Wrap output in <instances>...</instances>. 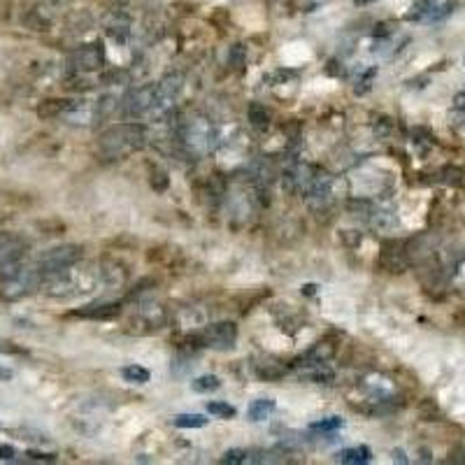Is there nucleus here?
Returning a JSON list of instances; mask_svg holds the SVG:
<instances>
[{"mask_svg":"<svg viewBox=\"0 0 465 465\" xmlns=\"http://www.w3.org/2000/svg\"><path fill=\"white\" fill-rule=\"evenodd\" d=\"M100 151L107 158H126L145 147V128L140 124H119L100 135Z\"/></svg>","mask_w":465,"mask_h":465,"instance_id":"f257e3e1","label":"nucleus"},{"mask_svg":"<svg viewBox=\"0 0 465 465\" xmlns=\"http://www.w3.org/2000/svg\"><path fill=\"white\" fill-rule=\"evenodd\" d=\"M82 258V249L77 244H63V247H54L49 249L45 256L40 258V270L45 275H56L63 273L70 266H75Z\"/></svg>","mask_w":465,"mask_h":465,"instance_id":"f03ea898","label":"nucleus"},{"mask_svg":"<svg viewBox=\"0 0 465 465\" xmlns=\"http://www.w3.org/2000/svg\"><path fill=\"white\" fill-rule=\"evenodd\" d=\"M193 340L198 342V346H212V349H231L238 340V326L233 321H219L205 328L200 335H196Z\"/></svg>","mask_w":465,"mask_h":465,"instance_id":"7ed1b4c3","label":"nucleus"},{"mask_svg":"<svg viewBox=\"0 0 465 465\" xmlns=\"http://www.w3.org/2000/svg\"><path fill=\"white\" fill-rule=\"evenodd\" d=\"M72 65L77 70H98L100 65L105 61V49L100 42H93V45H84L80 47L77 52H72L70 56Z\"/></svg>","mask_w":465,"mask_h":465,"instance_id":"20e7f679","label":"nucleus"},{"mask_svg":"<svg viewBox=\"0 0 465 465\" xmlns=\"http://www.w3.org/2000/svg\"><path fill=\"white\" fill-rule=\"evenodd\" d=\"M379 266L388 273H403L410 266L407 249L403 242H386L382 247V256H379Z\"/></svg>","mask_w":465,"mask_h":465,"instance_id":"39448f33","label":"nucleus"},{"mask_svg":"<svg viewBox=\"0 0 465 465\" xmlns=\"http://www.w3.org/2000/svg\"><path fill=\"white\" fill-rule=\"evenodd\" d=\"M154 105H156V87H142L126 98L124 112H126V116H140Z\"/></svg>","mask_w":465,"mask_h":465,"instance_id":"423d86ee","label":"nucleus"},{"mask_svg":"<svg viewBox=\"0 0 465 465\" xmlns=\"http://www.w3.org/2000/svg\"><path fill=\"white\" fill-rule=\"evenodd\" d=\"M105 31H107V35L109 38H114V40H119L124 42L126 35H128V31H131V19H128V14H124V12H109L105 16Z\"/></svg>","mask_w":465,"mask_h":465,"instance_id":"0eeeda50","label":"nucleus"},{"mask_svg":"<svg viewBox=\"0 0 465 465\" xmlns=\"http://www.w3.org/2000/svg\"><path fill=\"white\" fill-rule=\"evenodd\" d=\"M121 312V307L116 302H107V305H91L89 310L75 312L77 317H89V319H112Z\"/></svg>","mask_w":465,"mask_h":465,"instance_id":"6e6552de","label":"nucleus"},{"mask_svg":"<svg viewBox=\"0 0 465 465\" xmlns=\"http://www.w3.org/2000/svg\"><path fill=\"white\" fill-rule=\"evenodd\" d=\"M273 412H275V400H273V398H258V400H253V403L249 405V410H247V414H249L251 421H263V419H268Z\"/></svg>","mask_w":465,"mask_h":465,"instance_id":"1a4fd4ad","label":"nucleus"},{"mask_svg":"<svg viewBox=\"0 0 465 465\" xmlns=\"http://www.w3.org/2000/svg\"><path fill=\"white\" fill-rule=\"evenodd\" d=\"M256 372H258L261 379H266V382H277V379L284 377L286 370L279 366V363H275V361H266V363H258Z\"/></svg>","mask_w":465,"mask_h":465,"instance_id":"9d476101","label":"nucleus"},{"mask_svg":"<svg viewBox=\"0 0 465 465\" xmlns=\"http://www.w3.org/2000/svg\"><path fill=\"white\" fill-rule=\"evenodd\" d=\"M337 461L346 463V465H359V463H368L370 461V449L368 447H356V449H344Z\"/></svg>","mask_w":465,"mask_h":465,"instance_id":"9b49d317","label":"nucleus"},{"mask_svg":"<svg viewBox=\"0 0 465 465\" xmlns=\"http://www.w3.org/2000/svg\"><path fill=\"white\" fill-rule=\"evenodd\" d=\"M333 356H335V344H331V342H317L307 351V359L314 361V363H326L328 359H333Z\"/></svg>","mask_w":465,"mask_h":465,"instance_id":"f8f14e48","label":"nucleus"},{"mask_svg":"<svg viewBox=\"0 0 465 465\" xmlns=\"http://www.w3.org/2000/svg\"><path fill=\"white\" fill-rule=\"evenodd\" d=\"M219 377L217 375H202V377H198V379H193L191 382V388L196 393H209V391H217L219 388Z\"/></svg>","mask_w":465,"mask_h":465,"instance_id":"ddd939ff","label":"nucleus"},{"mask_svg":"<svg viewBox=\"0 0 465 465\" xmlns=\"http://www.w3.org/2000/svg\"><path fill=\"white\" fill-rule=\"evenodd\" d=\"M173 424L177 428H202L207 426V419L202 414H180V417H175Z\"/></svg>","mask_w":465,"mask_h":465,"instance_id":"4468645a","label":"nucleus"},{"mask_svg":"<svg viewBox=\"0 0 465 465\" xmlns=\"http://www.w3.org/2000/svg\"><path fill=\"white\" fill-rule=\"evenodd\" d=\"M124 379L131 384H147L149 382V370L142 366H128L124 368Z\"/></svg>","mask_w":465,"mask_h":465,"instance_id":"2eb2a0df","label":"nucleus"},{"mask_svg":"<svg viewBox=\"0 0 465 465\" xmlns=\"http://www.w3.org/2000/svg\"><path fill=\"white\" fill-rule=\"evenodd\" d=\"M249 121L256 126V128H268V124H270V114L266 112V107L263 105H256L253 103L249 107Z\"/></svg>","mask_w":465,"mask_h":465,"instance_id":"dca6fc26","label":"nucleus"},{"mask_svg":"<svg viewBox=\"0 0 465 465\" xmlns=\"http://www.w3.org/2000/svg\"><path fill=\"white\" fill-rule=\"evenodd\" d=\"M207 412L214 414V417H221V419H233L235 414H238L233 405H228V403H207Z\"/></svg>","mask_w":465,"mask_h":465,"instance_id":"f3484780","label":"nucleus"},{"mask_svg":"<svg viewBox=\"0 0 465 465\" xmlns=\"http://www.w3.org/2000/svg\"><path fill=\"white\" fill-rule=\"evenodd\" d=\"M310 428L312 430H321V433H333V430L342 428V419L340 417H328V419L314 421V424H312Z\"/></svg>","mask_w":465,"mask_h":465,"instance_id":"a211bd4d","label":"nucleus"},{"mask_svg":"<svg viewBox=\"0 0 465 465\" xmlns=\"http://www.w3.org/2000/svg\"><path fill=\"white\" fill-rule=\"evenodd\" d=\"M149 184H151V189H154V191L163 193V191H168V186H170V177H168L165 170H154L149 177Z\"/></svg>","mask_w":465,"mask_h":465,"instance_id":"6ab92c4d","label":"nucleus"},{"mask_svg":"<svg viewBox=\"0 0 465 465\" xmlns=\"http://www.w3.org/2000/svg\"><path fill=\"white\" fill-rule=\"evenodd\" d=\"M419 417L424 419V421H435V419L439 417V407L435 405V400H430V398L421 400V405H419Z\"/></svg>","mask_w":465,"mask_h":465,"instance_id":"aec40b11","label":"nucleus"},{"mask_svg":"<svg viewBox=\"0 0 465 465\" xmlns=\"http://www.w3.org/2000/svg\"><path fill=\"white\" fill-rule=\"evenodd\" d=\"M244 61H247V49H244V45H235L231 49V54H228V63H231L235 70H240Z\"/></svg>","mask_w":465,"mask_h":465,"instance_id":"412c9836","label":"nucleus"},{"mask_svg":"<svg viewBox=\"0 0 465 465\" xmlns=\"http://www.w3.org/2000/svg\"><path fill=\"white\" fill-rule=\"evenodd\" d=\"M63 107H65V105H63V100H47V103H42V105H40L38 114H40V116H45V119H47V116L58 114Z\"/></svg>","mask_w":465,"mask_h":465,"instance_id":"4be33fe9","label":"nucleus"},{"mask_svg":"<svg viewBox=\"0 0 465 465\" xmlns=\"http://www.w3.org/2000/svg\"><path fill=\"white\" fill-rule=\"evenodd\" d=\"M442 182L444 184H452V186H459L463 182V173L459 168H444L442 170Z\"/></svg>","mask_w":465,"mask_h":465,"instance_id":"5701e85b","label":"nucleus"},{"mask_svg":"<svg viewBox=\"0 0 465 465\" xmlns=\"http://www.w3.org/2000/svg\"><path fill=\"white\" fill-rule=\"evenodd\" d=\"M247 456L249 454L244 452V449H231V452H226L221 456V463H233V465L235 463H244V461H247Z\"/></svg>","mask_w":465,"mask_h":465,"instance_id":"b1692460","label":"nucleus"},{"mask_svg":"<svg viewBox=\"0 0 465 465\" xmlns=\"http://www.w3.org/2000/svg\"><path fill=\"white\" fill-rule=\"evenodd\" d=\"M307 379H312V382H317V384L331 382V379H333V372H331V370H324V368H317L314 372H310Z\"/></svg>","mask_w":465,"mask_h":465,"instance_id":"393cba45","label":"nucleus"},{"mask_svg":"<svg viewBox=\"0 0 465 465\" xmlns=\"http://www.w3.org/2000/svg\"><path fill=\"white\" fill-rule=\"evenodd\" d=\"M14 456H16L14 447H10V444H0V461H12Z\"/></svg>","mask_w":465,"mask_h":465,"instance_id":"a878e982","label":"nucleus"},{"mask_svg":"<svg viewBox=\"0 0 465 465\" xmlns=\"http://www.w3.org/2000/svg\"><path fill=\"white\" fill-rule=\"evenodd\" d=\"M31 461H56L54 454H40V452H28L26 454Z\"/></svg>","mask_w":465,"mask_h":465,"instance_id":"bb28decb","label":"nucleus"},{"mask_svg":"<svg viewBox=\"0 0 465 465\" xmlns=\"http://www.w3.org/2000/svg\"><path fill=\"white\" fill-rule=\"evenodd\" d=\"M454 105L456 109H465V93H459V96L454 98Z\"/></svg>","mask_w":465,"mask_h":465,"instance_id":"cd10ccee","label":"nucleus"},{"mask_svg":"<svg viewBox=\"0 0 465 465\" xmlns=\"http://www.w3.org/2000/svg\"><path fill=\"white\" fill-rule=\"evenodd\" d=\"M7 379H12V370L10 368H0V382H7Z\"/></svg>","mask_w":465,"mask_h":465,"instance_id":"c85d7f7f","label":"nucleus"},{"mask_svg":"<svg viewBox=\"0 0 465 465\" xmlns=\"http://www.w3.org/2000/svg\"><path fill=\"white\" fill-rule=\"evenodd\" d=\"M314 291H317V286H314V284H305V286H302V293H307V295H312Z\"/></svg>","mask_w":465,"mask_h":465,"instance_id":"c756f323","label":"nucleus"},{"mask_svg":"<svg viewBox=\"0 0 465 465\" xmlns=\"http://www.w3.org/2000/svg\"><path fill=\"white\" fill-rule=\"evenodd\" d=\"M393 459H398L400 463H407V459H405V454H403V452H393Z\"/></svg>","mask_w":465,"mask_h":465,"instance_id":"7c9ffc66","label":"nucleus"},{"mask_svg":"<svg viewBox=\"0 0 465 465\" xmlns=\"http://www.w3.org/2000/svg\"><path fill=\"white\" fill-rule=\"evenodd\" d=\"M359 5H368V3H372V0H356Z\"/></svg>","mask_w":465,"mask_h":465,"instance_id":"2f4dec72","label":"nucleus"}]
</instances>
